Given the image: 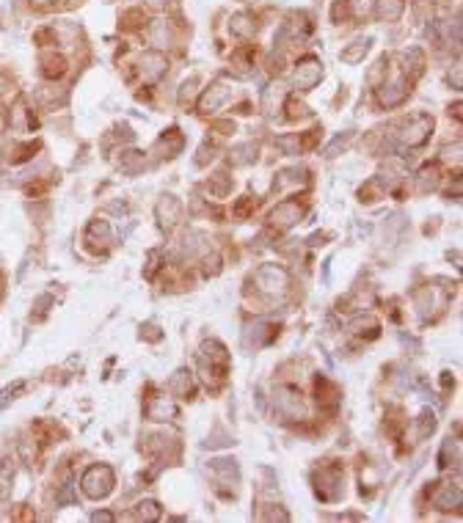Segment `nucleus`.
<instances>
[{
  "mask_svg": "<svg viewBox=\"0 0 463 523\" xmlns=\"http://www.w3.org/2000/svg\"><path fill=\"white\" fill-rule=\"evenodd\" d=\"M113 485H116V477H113L110 465H91L83 474V482H80V488L89 498H105L113 491Z\"/></svg>",
  "mask_w": 463,
  "mask_h": 523,
  "instance_id": "1",
  "label": "nucleus"
},
{
  "mask_svg": "<svg viewBox=\"0 0 463 523\" xmlns=\"http://www.w3.org/2000/svg\"><path fill=\"white\" fill-rule=\"evenodd\" d=\"M254 281L260 284L262 292H284L287 284H290V273L279 264H262L257 273H254Z\"/></svg>",
  "mask_w": 463,
  "mask_h": 523,
  "instance_id": "2",
  "label": "nucleus"
},
{
  "mask_svg": "<svg viewBox=\"0 0 463 523\" xmlns=\"http://www.w3.org/2000/svg\"><path fill=\"white\" fill-rule=\"evenodd\" d=\"M430 130H433V119H430V116H414V119L402 127L400 141H402L405 146H422V143L428 141Z\"/></svg>",
  "mask_w": 463,
  "mask_h": 523,
  "instance_id": "3",
  "label": "nucleus"
},
{
  "mask_svg": "<svg viewBox=\"0 0 463 523\" xmlns=\"http://www.w3.org/2000/svg\"><path fill=\"white\" fill-rule=\"evenodd\" d=\"M320 80H323V64H320L317 58H303V61L298 64V69H296L298 89L309 91V89H315Z\"/></svg>",
  "mask_w": 463,
  "mask_h": 523,
  "instance_id": "4",
  "label": "nucleus"
},
{
  "mask_svg": "<svg viewBox=\"0 0 463 523\" xmlns=\"http://www.w3.org/2000/svg\"><path fill=\"white\" fill-rule=\"evenodd\" d=\"M405 97H408V86H405V80H402L400 75H395L392 80H386V83L381 86V91H378V102L386 105V108L400 105Z\"/></svg>",
  "mask_w": 463,
  "mask_h": 523,
  "instance_id": "5",
  "label": "nucleus"
},
{
  "mask_svg": "<svg viewBox=\"0 0 463 523\" xmlns=\"http://www.w3.org/2000/svg\"><path fill=\"white\" fill-rule=\"evenodd\" d=\"M300 215H303V209H300L298 201H284V204H279V207L270 212V224H273L276 229H290Z\"/></svg>",
  "mask_w": 463,
  "mask_h": 523,
  "instance_id": "6",
  "label": "nucleus"
},
{
  "mask_svg": "<svg viewBox=\"0 0 463 523\" xmlns=\"http://www.w3.org/2000/svg\"><path fill=\"white\" fill-rule=\"evenodd\" d=\"M276 408L284 413V416H290V419H296V416H300L303 413V402H300V392H296V389H279L276 392Z\"/></svg>",
  "mask_w": 463,
  "mask_h": 523,
  "instance_id": "7",
  "label": "nucleus"
},
{
  "mask_svg": "<svg viewBox=\"0 0 463 523\" xmlns=\"http://www.w3.org/2000/svg\"><path fill=\"white\" fill-rule=\"evenodd\" d=\"M146 416L155 419V422L174 419V416H177V405H174V399H168V396H155V399L149 402V408H146Z\"/></svg>",
  "mask_w": 463,
  "mask_h": 523,
  "instance_id": "8",
  "label": "nucleus"
},
{
  "mask_svg": "<svg viewBox=\"0 0 463 523\" xmlns=\"http://www.w3.org/2000/svg\"><path fill=\"white\" fill-rule=\"evenodd\" d=\"M144 64H146L144 77H146L149 83H155L158 77H163L165 69H168V64H165V58L160 56V53H149V56H144Z\"/></svg>",
  "mask_w": 463,
  "mask_h": 523,
  "instance_id": "9",
  "label": "nucleus"
},
{
  "mask_svg": "<svg viewBox=\"0 0 463 523\" xmlns=\"http://www.w3.org/2000/svg\"><path fill=\"white\" fill-rule=\"evenodd\" d=\"M461 504V488L458 485H444L438 496H436V507L438 510H455Z\"/></svg>",
  "mask_w": 463,
  "mask_h": 523,
  "instance_id": "10",
  "label": "nucleus"
},
{
  "mask_svg": "<svg viewBox=\"0 0 463 523\" xmlns=\"http://www.w3.org/2000/svg\"><path fill=\"white\" fill-rule=\"evenodd\" d=\"M402 8H405V3H402V0H378V17H381V20H386V22H395V20H400Z\"/></svg>",
  "mask_w": 463,
  "mask_h": 523,
  "instance_id": "11",
  "label": "nucleus"
},
{
  "mask_svg": "<svg viewBox=\"0 0 463 523\" xmlns=\"http://www.w3.org/2000/svg\"><path fill=\"white\" fill-rule=\"evenodd\" d=\"M227 97H229V91H227L224 86H213V91H207V94L201 97V110H204V113L215 110V108H218Z\"/></svg>",
  "mask_w": 463,
  "mask_h": 523,
  "instance_id": "12",
  "label": "nucleus"
},
{
  "mask_svg": "<svg viewBox=\"0 0 463 523\" xmlns=\"http://www.w3.org/2000/svg\"><path fill=\"white\" fill-rule=\"evenodd\" d=\"M356 47H350V50H345L342 53V61H348V64H359L364 56H367V50H369V39H359V41H353Z\"/></svg>",
  "mask_w": 463,
  "mask_h": 523,
  "instance_id": "13",
  "label": "nucleus"
},
{
  "mask_svg": "<svg viewBox=\"0 0 463 523\" xmlns=\"http://www.w3.org/2000/svg\"><path fill=\"white\" fill-rule=\"evenodd\" d=\"M135 518H141V521H158V518H160L158 501H141V504L135 507Z\"/></svg>",
  "mask_w": 463,
  "mask_h": 523,
  "instance_id": "14",
  "label": "nucleus"
},
{
  "mask_svg": "<svg viewBox=\"0 0 463 523\" xmlns=\"http://www.w3.org/2000/svg\"><path fill=\"white\" fill-rule=\"evenodd\" d=\"M171 389H174L177 394H182V396H185V394H191V389H194L191 375H188V372H177V375H174V380H171Z\"/></svg>",
  "mask_w": 463,
  "mask_h": 523,
  "instance_id": "15",
  "label": "nucleus"
},
{
  "mask_svg": "<svg viewBox=\"0 0 463 523\" xmlns=\"http://www.w3.org/2000/svg\"><path fill=\"white\" fill-rule=\"evenodd\" d=\"M231 31L237 33V36H248V33L254 31V22H251V17H246V14L234 17V22H231Z\"/></svg>",
  "mask_w": 463,
  "mask_h": 523,
  "instance_id": "16",
  "label": "nucleus"
},
{
  "mask_svg": "<svg viewBox=\"0 0 463 523\" xmlns=\"http://www.w3.org/2000/svg\"><path fill=\"white\" fill-rule=\"evenodd\" d=\"M158 47H168V41H171V31H168V25H165L163 20H158L155 22V39H152Z\"/></svg>",
  "mask_w": 463,
  "mask_h": 523,
  "instance_id": "17",
  "label": "nucleus"
},
{
  "mask_svg": "<svg viewBox=\"0 0 463 523\" xmlns=\"http://www.w3.org/2000/svg\"><path fill=\"white\" fill-rule=\"evenodd\" d=\"M64 58H53V61H47V66H44V75L47 77H58V75H64Z\"/></svg>",
  "mask_w": 463,
  "mask_h": 523,
  "instance_id": "18",
  "label": "nucleus"
},
{
  "mask_svg": "<svg viewBox=\"0 0 463 523\" xmlns=\"http://www.w3.org/2000/svg\"><path fill=\"white\" fill-rule=\"evenodd\" d=\"M369 8H372V0H353V11H356V17H364Z\"/></svg>",
  "mask_w": 463,
  "mask_h": 523,
  "instance_id": "19",
  "label": "nucleus"
},
{
  "mask_svg": "<svg viewBox=\"0 0 463 523\" xmlns=\"http://www.w3.org/2000/svg\"><path fill=\"white\" fill-rule=\"evenodd\" d=\"M94 521H113V515H110V512H97Z\"/></svg>",
  "mask_w": 463,
  "mask_h": 523,
  "instance_id": "20",
  "label": "nucleus"
},
{
  "mask_svg": "<svg viewBox=\"0 0 463 523\" xmlns=\"http://www.w3.org/2000/svg\"><path fill=\"white\" fill-rule=\"evenodd\" d=\"M149 3H152V6H155V8H160V6H165V3H168V0H149Z\"/></svg>",
  "mask_w": 463,
  "mask_h": 523,
  "instance_id": "21",
  "label": "nucleus"
},
{
  "mask_svg": "<svg viewBox=\"0 0 463 523\" xmlns=\"http://www.w3.org/2000/svg\"><path fill=\"white\" fill-rule=\"evenodd\" d=\"M3 127H6V119H3V113H0V132H3Z\"/></svg>",
  "mask_w": 463,
  "mask_h": 523,
  "instance_id": "22",
  "label": "nucleus"
},
{
  "mask_svg": "<svg viewBox=\"0 0 463 523\" xmlns=\"http://www.w3.org/2000/svg\"><path fill=\"white\" fill-rule=\"evenodd\" d=\"M36 3H47V0H36Z\"/></svg>",
  "mask_w": 463,
  "mask_h": 523,
  "instance_id": "23",
  "label": "nucleus"
}]
</instances>
